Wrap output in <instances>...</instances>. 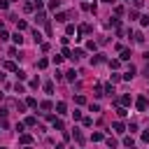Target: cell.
Here are the masks:
<instances>
[{
  "label": "cell",
  "mask_w": 149,
  "mask_h": 149,
  "mask_svg": "<svg viewBox=\"0 0 149 149\" xmlns=\"http://www.w3.org/2000/svg\"><path fill=\"white\" fill-rule=\"evenodd\" d=\"M135 105H138V109H140V112H144V109H147V98H144V96H140Z\"/></svg>",
  "instance_id": "6da1fadb"
},
{
  "label": "cell",
  "mask_w": 149,
  "mask_h": 149,
  "mask_svg": "<svg viewBox=\"0 0 149 149\" xmlns=\"http://www.w3.org/2000/svg\"><path fill=\"white\" fill-rule=\"evenodd\" d=\"M91 63H93V65H98V63H105V56H103V54L93 56V58H91Z\"/></svg>",
  "instance_id": "7a4b0ae2"
},
{
  "label": "cell",
  "mask_w": 149,
  "mask_h": 149,
  "mask_svg": "<svg viewBox=\"0 0 149 149\" xmlns=\"http://www.w3.org/2000/svg\"><path fill=\"white\" fill-rule=\"evenodd\" d=\"M65 79H68V82H74V79H77V72H74V70H68V72H65Z\"/></svg>",
  "instance_id": "3957f363"
},
{
  "label": "cell",
  "mask_w": 149,
  "mask_h": 149,
  "mask_svg": "<svg viewBox=\"0 0 149 149\" xmlns=\"http://www.w3.org/2000/svg\"><path fill=\"white\" fill-rule=\"evenodd\" d=\"M91 30H93V28H91L89 23H84V26H79V35H89Z\"/></svg>",
  "instance_id": "277c9868"
},
{
  "label": "cell",
  "mask_w": 149,
  "mask_h": 149,
  "mask_svg": "<svg viewBox=\"0 0 149 149\" xmlns=\"http://www.w3.org/2000/svg\"><path fill=\"white\" fill-rule=\"evenodd\" d=\"M133 77H135V68L130 65V68H128V72L123 74V79H133Z\"/></svg>",
  "instance_id": "5b68a950"
},
{
  "label": "cell",
  "mask_w": 149,
  "mask_h": 149,
  "mask_svg": "<svg viewBox=\"0 0 149 149\" xmlns=\"http://www.w3.org/2000/svg\"><path fill=\"white\" fill-rule=\"evenodd\" d=\"M56 21H58V23H65V21H68V14L58 12V14H56Z\"/></svg>",
  "instance_id": "8992f818"
},
{
  "label": "cell",
  "mask_w": 149,
  "mask_h": 149,
  "mask_svg": "<svg viewBox=\"0 0 149 149\" xmlns=\"http://www.w3.org/2000/svg\"><path fill=\"white\" fill-rule=\"evenodd\" d=\"M51 107H54V105H51L49 100H42V103H40V109H44V112H49Z\"/></svg>",
  "instance_id": "52a82bcc"
},
{
  "label": "cell",
  "mask_w": 149,
  "mask_h": 149,
  "mask_svg": "<svg viewBox=\"0 0 149 149\" xmlns=\"http://www.w3.org/2000/svg\"><path fill=\"white\" fill-rule=\"evenodd\" d=\"M74 140H77L79 144H84V135L79 133V128H74Z\"/></svg>",
  "instance_id": "ba28073f"
},
{
  "label": "cell",
  "mask_w": 149,
  "mask_h": 149,
  "mask_svg": "<svg viewBox=\"0 0 149 149\" xmlns=\"http://www.w3.org/2000/svg\"><path fill=\"white\" fill-rule=\"evenodd\" d=\"M123 144H126L128 149H133V144H135V140H133V138H130V135H128V138H123Z\"/></svg>",
  "instance_id": "9c48e42d"
},
{
  "label": "cell",
  "mask_w": 149,
  "mask_h": 149,
  "mask_svg": "<svg viewBox=\"0 0 149 149\" xmlns=\"http://www.w3.org/2000/svg\"><path fill=\"white\" fill-rule=\"evenodd\" d=\"M133 40H135L138 44H142V42H144V35H142V33H135V35H133Z\"/></svg>",
  "instance_id": "30bf717a"
},
{
  "label": "cell",
  "mask_w": 149,
  "mask_h": 149,
  "mask_svg": "<svg viewBox=\"0 0 149 149\" xmlns=\"http://www.w3.org/2000/svg\"><path fill=\"white\" fill-rule=\"evenodd\" d=\"M130 56H133V54H130V49H123V51H121V61H128Z\"/></svg>",
  "instance_id": "8fae6325"
},
{
  "label": "cell",
  "mask_w": 149,
  "mask_h": 149,
  "mask_svg": "<svg viewBox=\"0 0 149 149\" xmlns=\"http://www.w3.org/2000/svg\"><path fill=\"white\" fill-rule=\"evenodd\" d=\"M51 123H54V128H56V130H63V121H61V119H54Z\"/></svg>",
  "instance_id": "7c38bea8"
},
{
  "label": "cell",
  "mask_w": 149,
  "mask_h": 149,
  "mask_svg": "<svg viewBox=\"0 0 149 149\" xmlns=\"http://www.w3.org/2000/svg\"><path fill=\"white\" fill-rule=\"evenodd\" d=\"M47 65H49V61H47V58H40V61H37V68H40V70H44Z\"/></svg>",
  "instance_id": "4fadbf2b"
},
{
  "label": "cell",
  "mask_w": 149,
  "mask_h": 149,
  "mask_svg": "<svg viewBox=\"0 0 149 149\" xmlns=\"http://www.w3.org/2000/svg\"><path fill=\"white\" fill-rule=\"evenodd\" d=\"M114 130H117V133H123L126 128H123V123H121V121H114Z\"/></svg>",
  "instance_id": "5bb4252c"
},
{
  "label": "cell",
  "mask_w": 149,
  "mask_h": 149,
  "mask_svg": "<svg viewBox=\"0 0 149 149\" xmlns=\"http://www.w3.org/2000/svg\"><path fill=\"white\" fill-rule=\"evenodd\" d=\"M30 142H33V138H30V135H26V133H23V135H21V144H30Z\"/></svg>",
  "instance_id": "9a60e30c"
},
{
  "label": "cell",
  "mask_w": 149,
  "mask_h": 149,
  "mask_svg": "<svg viewBox=\"0 0 149 149\" xmlns=\"http://www.w3.org/2000/svg\"><path fill=\"white\" fill-rule=\"evenodd\" d=\"M128 19H130V21H135V19H140V16H138V9H130V12H128Z\"/></svg>",
  "instance_id": "2e32d148"
},
{
  "label": "cell",
  "mask_w": 149,
  "mask_h": 149,
  "mask_svg": "<svg viewBox=\"0 0 149 149\" xmlns=\"http://www.w3.org/2000/svg\"><path fill=\"white\" fill-rule=\"evenodd\" d=\"M56 112H58V114H65V103H58V105H56Z\"/></svg>",
  "instance_id": "e0dca14e"
},
{
  "label": "cell",
  "mask_w": 149,
  "mask_h": 149,
  "mask_svg": "<svg viewBox=\"0 0 149 149\" xmlns=\"http://www.w3.org/2000/svg\"><path fill=\"white\" fill-rule=\"evenodd\" d=\"M96 47H98V44L93 42V40H89V42H86V49H89V51H96Z\"/></svg>",
  "instance_id": "ac0fdd59"
},
{
  "label": "cell",
  "mask_w": 149,
  "mask_h": 149,
  "mask_svg": "<svg viewBox=\"0 0 149 149\" xmlns=\"http://www.w3.org/2000/svg\"><path fill=\"white\" fill-rule=\"evenodd\" d=\"M12 40H14L16 44H21V42H23V37H21V33H16V35H12Z\"/></svg>",
  "instance_id": "d6986e66"
},
{
  "label": "cell",
  "mask_w": 149,
  "mask_h": 149,
  "mask_svg": "<svg viewBox=\"0 0 149 149\" xmlns=\"http://www.w3.org/2000/svg\"><path fill=\"white\" fill-rule=\"evenodd\" d=\"M16 77H19V82H23V79H26V77H28V74H26V72H23V70H16Z\"/></svg>",
  "instance_id": "ffe728a7"
},
{
  "label": "cell",
  "mask_w": 149,
  "mask_h": 149,
  "mask_svg": "<svg viewBox=\"0 0 149 149\" xmlns=\"http://www.w3.org/2000/svg\"><path fill=\"white\" fill-rule=\"evenodd\" d=\"M5 68H7V70H12V72H16V70H19V68H16L12 61H7V63H5Z\"/></svg>",
  "instance_id": "44dd1931"
},
{
  "label": "cell",
  "mask_w": 149,
  "mask_h": 149,
  "mask_svg": "<svg viewBox=\"0 0 149 149\" xmlns=\"http://www.w3.org/2000/svg\"><path fill=\"white\" fill-rule=\"evenodd\" d=\"M16 26H19V30H26L28 28V23L26 21H19V19H16Z\"/></svg>",
  "instance_id": "7402d4cb"
},
{
  "label": "cell",
  "mask_w": 149,
  "mask_h": 149,
  "mask_svg": "<svg viewBox=\"0 0 149 149\" xmlns=\"http://www.w3.org/2000/svg\"><path fill=\"white\" fill-rule=\"evenodd\" d=\"M91 140H93V142H100V140H103V133H93Z\"/></svg>",
  "instance_id": "603a6c76"
},
{
  "label": "cell",
  "mask_w": 149,
  "mask_h": 149,
  "mask_svg": "<svg viewBox=\"0 0 149 149\" xmlns=\"http://www.w3.org/2000/svg\"><path fill=\"white\" fill-rule=\"evenodd\" d=\"M130 103H133V98H130V96H123V98H121V105H130Z\"/></svg>",
  "instance_id": "cb8c5ba5"
},
{
  "label": "cell",
  "mask_w": 149,
  "mask_h": 149,
  "mask_svg": "<svg viewBox=\"0 0 149 149\" xmlns=\"http://www.w3.org/2000/svg\"><path fill=\"white\" fill-rule=\"evenodd\" d=\"M37 21H40V23H44V21H47V16H44V12H37Z\"/></svg>",
  "instance_id": "d4e9b609"
},
{
  "label": "cell",
  "mask_w": 149,
  "mask_h": 149,
  "mask_svg": "<svg viewBox=\"0 0 149 149\" xmlns=\"http://www.w3.org/2000/svg\"><path fill=\"white\" fill-rule=\"evenodd\" d=\"M33 9H35L33 3H26V5H23V12H33Z\"/></svg>",
  "instance_id": "484cf974"
},
{
  "label": "cell",
  "mask_w": 149,
  "mask_h": 149,
  "mask_svg": "<svg viewBox=\"0 0 149 149\" xmlns=\"http://www.w3.org/2000/svg\"><path fill=\"white\" fill-rule=\"evenodd\" d=\"M26 105H28V107H37V100H35V98H28Z\"/></svg>",
  "instance_id": "4316f807"
},
{
  "label": "cell",
  "mask_w": 149,
  "mask_h": 149,
  "mask_svg": "<svg viewBox=\"0 0 149 149\" xmlns=\"http://www.w3.org/2000/svg\"><path fill=\"white\" fill-rule=\"evenodd\" d=\"M35 123H37L35 117H28V119H26V126H35Z\"/></svg>",
  "instance_id": "83f0119b"
},
{
  "label": "cell",
  "mask_w": 149,
  "mask_h": 149,
  "mask_svg": "<svg viewBox=\"0 0 149 149\" xmlns=\"http://www.w3.org/2000/svg\"><path fill=\"white\" fill-rule=\"evenodd\" d=\"M105 93H107V96H112V93H114V86L107 84V86H105Z\"/></svg>",
  "instance_id": "f1b7e54d"
},
{
  "label": "cell",
  "mask_w": 149,
  "mask_h": 149,
  "mask_svg": "<svg viewBox=\"0 0 149 149\" xmlns=\"http://www.w3.org/2000/svg\"><path fill=\"white\" fill-rule=\"evenodd\" d=\"M142 5H144V0H133V7H135V9H140Z\"/></svg>",
  "instance_id": "f546056e"
},
{
  "label": "cell",
  "mask_w": 149,
  "mask_h": 149,
  "mask_svg": "<svg viewBox=\"0 0 149 149\" xmlns=\"http://www.w3.org/2000/svg\"><path fill=\"white\" fill-rule=\"evenodd\" d=\"M14 91H16V93H23L26 89H23V84H19V82H16V86H14Z\"/></svg>",
  "instance_id": "4dcf8cb0"
},
{
  "label": "cell",
  "mask_w": 149,
  "mask_h": 149,
  "mask_svg": "<svg viewBox=\"0 0 149 149\" xmlns=\"http://www.w3.org/2000/svg\"><path fill=\"white\" fill-rule=\"evenodd\" d=\"M107 147H109V149H114V147H117V140H112V138H107Z\"/></svg>",
  "instance_id": "1f68e13d"
},
{
  "label": "cell",
  "mask_w": 149,
  "mask_h": 149,
  "mask_svg": "<svg viewBox=\"0 0 149 149\" xmlns=\"http://www.w3.org/2000/svg\"><path fill=\"white\" fill-rule=\"evenodd\" d=\"M109 65H112V68H119V65H121V58H114V61H109Z\"/></svg>",
  "instance_id": "d6a6232c"
},
{
  "label": "cell",
  "mask_w": 149,
  "mask_h": 149,
  "mask_svg": "<svg viewBox=\"0 0 149 149\" xmlns=\"http://www.w3.org/2000/svg\"><path fill=\"white\" fill-rule=\"evenodd\" d=\"M74 103H77V105H84V103H86V98H84V96H77V98H74Z\"/></svg>",
  "instance_id": "836d02e7"
},
{
  "label": "cell",
  "mask_w": 149,
  "mask_h": 149,
  "mask_svg": "<svg viewBox=\"0 0 149 149\" xmlns=\"http://www.w3.org/2000/svg\"><path fill=\"white\" fill-rule=\"evenodd\" d=\"M44 91H47V93H51V91H54V84H51V82H47V84H44Z\"/></svg>",
  "instance_id": "e575fe53"
},
{
  "label": "cell",
  "mask_w": 149,
  "mask_h": 149,
  "mask_svg": "<svg viewBox=\"0 0 149 149\" xmlns=\"http://www.w3.org/2000/svg\"><path fill=\"white\" fill-rule=\"evenodd\" d=\"M84 126H86V128H91V126H93V119H91V117H86V119H84Z\"/></svg>",
  "instance_id": "d590c367"
},
{
  "label": "cell",
  "mask_w": 149,
  "mask_h": 149,
  "mask_svg": "<svg viewBox=\"0 0 149 149\" xmlns=\"http://www.w3.org/2000/svg\"><path fill=\"white\" fill-rule=\"evenodd\" d=\"M49 9H58V0H51V3H49Z\"/></svg>",
  "instance_id": "8d00e7d4"
},
{
  "label": "cell",
  "mask_w": 149,
  "mask_h": 149,
  "mask_svg": "<svg viewBox=\"0 0 149 149\" xmlns=\"http://www.w3.org/2000/svg\"><path fill=\"white\" fill-rule=\"evenodd\" d=\"M33 37H35V42H42V35L37 33V30H33Z\"/></svg>",
  "instance_id": "74e56055"
},
{
  "label": "cell",
  "mask_w": 149,
  "mask_h": 149,
  "mask_svg": "<svg viewBox=\"0 0 149 149\" xmlns=\"http://www.w3.org/2000/svg\"><path fill=\"white\" fill-rule=\"evenodd\" d=\"M140 23L142 26H149V16H140Z\"/></svg>",
  "instance_id": "f35d334b"
},
{
  "label": "cell",
  "mask_w": 149,
  "mask_h": 149,
  "mask_svg": "<svg viewBox=\"0 0 149 149\" xmlns=\"http://www.w3.org/2000/svg\"><path fill=\"white\" fill-rule=\"evenodd\" d=\"M40 86V79H30V89H37Z\"/></svg>",
  "instance_id": "ab89813d"
},
{
  "label": "cell",
  "mask_w": 149,
  "mask_h": 149,
  "mask_svg": "<svg viewBox=\"0 0 149 149\" xmlns=\"http://www.w3.org/2000/svg\"><path fill=\"white\" fill-rule=\"evenodd\" d=\"M65 33H68V35H72V33H74V26H72V23H68V28H65Z\"/></svg>",
  "instance_id": "60d3db41"
},
{
  "label": "cell",
  "mask_w": 149,
  "mask_h": 149,
  "mask_svg": "<svg viewBox=\"0 0 149 149\" xmlns=\"http://www.w3.org/2000/svg\"><path fill=\"white\" fill-rule=\"evenodd\" d=\"M142 140H144V142H149V128H147L144 133H142Z\"/></svg>",
  "instance_id": "b9f144b4"
},
{
  "label": "cell",
  "mask_w": 149,
  "mask_h": 149,
  "mask_svg": "<svg viewBox=\"0 0 149 149\" xmlns=\"http://www.w3.org/2000/svg\"><path fill=\"white\" fill-rule=\"evenodd\" d=\"M56 149H65V144H56Z\"/></svg>",
  "instance_id": "7bdbcfd3"
},
{
  "label": "cell",
  "mask_w": 149,
  "mask_h": 149,
  "mask_svg": "<svg viewBox=\"0 0 149 149\" xmlns=\"http://www.w3.org/2000/svg\"><path fill=\"white\" fill-rule=\"evenodd\" d=\"M3 79H5V74H3V72H0V82H3Z\"/></svg>",
  "instance_id": "ee69618b"
},
{
  "label": "cell",
  "mask_w": 149,
  "mask_h": 149,
  "mask_svg": "<svg viewBox=\"0 0 149 149\" xmlns=\"http://www.w3.org/2000/svg\"><path fill=\"white\" fill-rule=\"evenodd\" d=\"M23 149H33V147H30V144H26V147H23Z\"/></svg>",
  "instance_id": "f6af8a7d"
},
{
  "label": "cell",
  "mask_w": 149,
  "mask_h": 149,
  "mask_svg": "<svg viewBox=\"0 0 149 149\" xmlns=\"http://www.w3.org/2000/svg\"><path fill=\"white\" fill-rule=\"evenodd\" d=\"M3 98H5V93H0V100H3Z\"/></svg>",
  "instance_id": "bcb514c9"
},
{
  "label": "cell",
  "mask_w": 149,
  "mask_h": 149,
  "mask_svg": "<svg viewBox=\"0 0 149 149\" xmlns=\"http://www.w3.org/2000/svg\"><path fill=\"white\" fill-rule=\"evenodd\" d=\"M103 3H112V0H103Z\"/></svg>",
  "instance_id": "7dc6e473"
},
{
  "label": "cell",
  "mask_w": 149,
  "mask_h": 149,
  "mask_svg": "<svg viewBox=\"0 0 149 149\" xmlns=\"http://www.w3.org/2000/svg\"><path fill=\"white\" fill-rule=\"evenodd\" d=\"M147 77H149V68H147Z\"/></svg>",
  "instance_id": "c3c4849f"
},
{
  "label": "cell",
  "mask_w": 149,
  "mask_h": 149,
  "mask_svg": "<svg viewBox=\"0 0 149 149\" xmlns=\"http://www.w3.org/2000/svg\"><path fill=\"white\" fill-rule=\"evenodd\" d=\"M0 149H5V147H0Z\"/></svg>",
  "instance_id": "681fc988"
}]
</instances>
